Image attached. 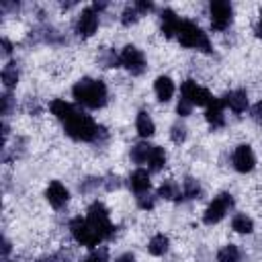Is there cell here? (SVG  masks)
Masks as SVG:
<instances>
[{
	"label": "cell",
	"mask_w": 262,
	"mask_h": 262,
	"mask_svg": "<svg viewBox=\"0 0 262 262\" xmlns=\"http://www.w3.org/2000/svg\"><path fill=\"white\" fill-rule=\"evenodd\" d=\"M176 113H178L180 117H188V115L192 113V104H190L188 100L180 98V100H178V104H176Z\"/></svg>",
	"instance_id": "34"
},
{
	"label": "cell",
	"mask_w": 262,
	"mask_h": 262,
	"mask_svg": "<svg viewBox=\"0 0 262 262\" xmlns=\"http://www.w3.org/2000/svg\"><path fill=\"white\" fill-rule=\"evenodd\" d=\"M252 119H254V121H262V98H260L258 104L252 108Z\"/></svg>",
	"instance_id": "38"
},
{
	"label": "cell",
	"mask_w": 262,
	"mask_h": 262,
	"mask_svg": "<svg viewBox=\"0 0 262 262\" xmlns=\"http://www.w3.org/2000/svg\"><path fill=\"white\" fill-rule=\"evenodd\" d=\"M2 84H4V88L6 90H10V88H14L16 84H18V68H16V63H6L4 68H2Z\"/></svg>",
	"instance_id": "24"
},
{
	"label": "cell",
	"mask_w": 262,
	"mask_h": 262,
	"mask_svg": "<svg viewBox=\"0 0 262 262\" xmlns=\"http://www.w3.org/2000/svg\"><path fill=\"white\" fill-rule=\"evenodd\" d=\"M147 166H149L151 172H160L166 166V151H164V147H160V145L151 147L149 158H147Z\"/></svg>",
	"instance_id": "22"
},
{
	"label": "cell",
	"mask_w": 262,
	"mask_h": 262,
	"mask_svg": "<svg viewBox=\"0 0 262 262\" xmlns=\"http://www.w3.org/2000/svg\"><path fill=\"white\" fill-rule=\"evenodd\" d=\"M233 20V6L227 0H211L209 4V23L213 31L223 33L225 29H229Z\"/></svg>",
	"instance_id": "6"
},
{
	"label": "cell",
	"mask_w": 262,
	"mask_h": 262,
	"mask_svg": "<svg viewBox=\"0 0 262 262\" xmlns=\"http://www.w3.org/2000/svg\"><path fill=\"white\" fill-rule=\"evenodd\" d=\"M231 164L239 174H248L256 166V156L248 143H239L231 154Z\"/></svg>",
	"instance_id": "11"
},
{
	"label": "cell",
	"mask_w": 262,
	"mask_h": 262,
	"mask_svg": "<svg viewBox=\"0 0 262 262\" xmlns=\"http://www.w3.org/2000/svg\"><path fill=\"white\" fill-rule=\"evenodd\" d=\"M10 108H12V96L6 92L2 94V115H10Z\"/></svg>",
	"instance_id": "36"
},
{
	"label": "cell",
	"mask_w": 262,
	"mask_h": 262,
	"mask_svg": "<svg viewBox=\"0 0 262 262\" xmlns=\"http://www.w3.org/2000/svg\"><path fill=\"white\" fill-rule=\"evenodd\" d=\"M231 229H233L235 233L248 235V233L254 231V221H252V217H248L246 213H237V215H233V219H231Z\"/></svg>",
	"instance_id": "20"
},
{
	"label": "cell",
	"mask_w": 262,
	"mask_h": 262,
	"mask_svg": "<svg viewBox=\"0 0 262 262\" xmlns=\"http://www.w3.org/2000/svg\"><path fill=\"white\" fill-rule=\"evenodd\" d=\"M98 184H100V180H96V178H88L84 184H80V190H82V192H88L90 188H94V186H98Z\"/></svg>",
	"instance_id": "37"
},
{
	"label": "cell",
	"mask_w": 262,
	"mask_h": 262,
	"mask_svg": "<svg viewBox=\"0 0 262 262\" xmlns=\"http://www.w3.org/2000/svg\"><path fill=\"white\" fill-rule=\"evenodd\" d=\"M139 12L135 10V6L131 4V6H127L125 10H123V14H121V23L125 25V27H131V25H135L137 20H139Z\"/></svg>",
	"instance_id": "29"
},
{
	"label": "cell",
	"mask_w": 262,
	"mask_h": 262,
	"mask_svg": "<svg viewBox=\"0 0 262 262\" xmlns=\"http://www.w3.org/2000/svg\"><path fill=\"white\" fill-rule=\"evenodd\" d=\"M217 262H242V250L235 244H227L217 252Z\"/></svg>",
	"instance_id": "23"
},
{
	"label": "cell",
	"mask_w": 262,
	"mask_h": 262,
	"mask_svg": "<svg viewBox=\"0 0 262 262\" xmlns=\"http://www.w3.org/2000/svg\"><path fill=\"white\" fill-rule=\"evenodd\" d=\"M86 219H88V223L98 231V235H100L102 239H111V237L115 235V225H113V221H111V215H108V209L104 207V203L94 201V203L88 207V211H86Z\"/></svg>",
	"instance_id": "4"
},
{
	"label": "cell",
	"mask_w": 262,
	"mask_h": 262,
	"mask_svg": "<svg viewBox=\"0 0 262 262\" xmlns=\"http://www.w3.org/2000/svg\"><path fill=\"white\" fill-rule=\"evenodd\" d=\"M70 233L72 237L80 244V246H86V248H96L102 237L98 235V231L88 223L86 217H74L70 221Z\"/></svg>",
	"instance_id": "5"
},
{
	"label": "cell",
	"mask_w": 262,
	"mask_h": 262,
	"mask_svg": "<svg viewBox=\"0 0 262 262\" xmlns=\"http://www.w3.org/2000/svg\"><path fill=\"white\" fill-rule=\"evenodd\" d=\"M2 53L4 55H10L12 53V43L8 39H2Z\"/></svg>",
	"instance_id": "39"
},
{
	"label": "cell",
	"mask_w": 262,
	"mask_h": 262,
	"mask_svg": "<svg viewBox=\"0 0 262 262\" xmlns=\"http://www.w3.org/2000/svg\"><path fill=\"white\" fill-rule=\"evenodd\" d=\"M170 139H172L176 145L184 143V139H186V127H184L182 123H174L172 129H170Z\"/></svg>",
	"instance_id": "30"
},
{
	"label": "cell",
	"mask_w": 262,
	"mask_h": 262,
	"mask_svg": "<svg viewBox=\"0 0 262 262\" xmlns=\"http://www.w3.org/2000/svg\"><path fill=\"white\" fill-rule=\"evenodd\" d=\"M80 262H108V252L106 248H98V250H92L86 258H82Z\"/></svg>",
	"instance_id": "31"
},
{
	"label": "cell",
	"mask_w": 262,
	"mask_h": 262,
	"mask_svg": "<svg viewBox=\"0 0 262 262\" xmlns=\"http://www.w3.org/2000/svg\"><path fill=\"white\" fill-rule=\"evenodd\" d=\"M168 248H170V239H168V235H164V233H156V235L149 239V244H147V252H149L151 256H164V254L168 252Z\"/></svg>",
	"instance_id": "21"
},
{
	"label": "cell",
	"mask_w": 262,
	"mask_h": 262,
	"mask_svg": "<svg viewBox=\"0 0 262 262\" xmlns=\"http://www.w3.org/2000/svg\"><path fill=\"white\" fill-rule=\"evenodd\" d=\"M154 205H156V199H154L149 192H145V194H139V196H137V207H139L141 211H151V209H154Z\"/></svg>",
	"instance_id": "32"
},
{
	"label": "cell",
	"mask_w": 262,
	"mask_h": 262,
	"mask_svg": "<svg viewBox=\"0 0 262 262\" xmlns=\"http://www.w3.org/2000/svg\"><path fill=\"white\" fill-rule=\"evenodd\" d=\"M176 39L182 47H188V49H201L205 53H211L213 51V45L207 37V33L194 23V20H180V27H178V33H176Z\"/></svg>",
	"instance_id": "3"
},
{
	"label": "cell",
	"mask_w": 262,
	"mask_h": 262,
	"mask_svg": "<svg viewBox=\"0 0 262 262\" xmlns=\"http://www.w3.org/2000/svg\"><path fill=\"white\" fill-rule=\"evenodd\" d=\"M115 262H135V256H133L131 252H127V254H121Z\"/></svg>",
	"instance_id": "40"
},
{
	"label": "cell",
	"mask_w": 262,
	"mask_h": 262,
	"mask_svg": "<svg viewBox=\"0 0 262 262\" xmlns=\"http://www.w3.org/2000/svg\"><path fill=\"white\" fill-rule=\"evenodd\" d=\"M158 196H162L166 201H176V199H180V188L174 180H164L158 188Z\"/></svg>",
	"instance_id": "27"
},
{
	"label": "cell",
	"mask_w": 262,
	"mask_h": 262,
	"mask_svg": "<svg viewBox=\"0 0 262 262\" xmlns=\"http://www.w3.org/2000/svg\"><path fill=\"white\" fill-rule=\"evenodd\" d=\"M231 207H233V194H231V192H219V194L207 205V209H205V213H203L205 225H215V223H219V221L229 213Z\"/></svg>",
	"instance_id": "7"
},
{
	"label": "cell",
	"mask_w": 262,
	"mask_h": 262,
	"mask_svg": "<svg viewBox=\"0 0 262 262\" xmlns=\"http://www.w3.org/2000/svg\"><path fill=\"white\" fill-rule=\"evenodd\" d=\"M49 111H51V115H53L55 119H59L61 123H66L78 108H76L72 102H66V100H61V98H53V100L49 102Z\"/></svg>",
	"instance_id": "18"
},
{
	"label": "cell",
	"mask_w": 262,
	"mask_h": 262,
	"mask_svg": "<svg viewBox=\"0 0 262 262\" xmlns=\"http://www.w3.org/2000/svg\"><path fill=\"white\" fill-rule=\"evenodd\" d=\"M174 90H176V86H174V80H172L170 76H158V78H156V82H154V92H156V96H158L160 102L172 100Z\"/></svg>",
	"instance_id": "17"
},
{
	"label": "cell",
	"mask_w": 262,
	"mask_h": 262,
	"mask_svg": "<svg viewBox=\"0 0 262 262\" xmlns=\"http://www.w3.org/2000/svg\"><path fill=\"white\" fill-rule=\"evenodd\" d=\"M180 16L172 10V8H164L162 12H160V31H162V35L164 37H176V33H178V27H180Z\"/></svg>",
	"instance_id": "13"
},
{
	"label": "cell",
	"mask_w": 262,
	"mask_h": 262,
	"mask_svg": "<svg viewBox=\"0 0 262 262\" xmlns=\"http://www.w3.org/2000/svg\"><path fill=\"white\" fill-rule=\"evenodd\" d=\"M66 135H70L76 141H92V143H102L108 139V133L104 127L96 125V121L90 115H84L82 111H76L66 123H63Z\"/></svg>",
	"instance_id": "1"
},
{
	"label": "cell",
	"mask_w": 262,
	"mask_h": 262,
	"mask_svg": "<svg viewBox=\"0 0 262 262\" xmlns=\"http://www.w3.org/2000/svg\"><path fill=\"white\" fill-rule=\"evenodd\" d=\"M96 29H98V12L92 6L82 8V12L78 14V20H76V33H78V37L88 39V37H92L96 33Z\"/></svg>",
	"instance_id": "10"
},
{
	"label": "cell",
	"mask_w": 262,
	"mask_h": 262,
	"mask_svg": "<svg viewBox=\"0 0 262 262\" xmlns=\"http://www.w3.org/2000/svg\"><path fill=\"white\" fill-rule=\"evenodd\" d=\"M72 96L76 98L78 104H82L86 108H102L108 100V90H106V84L102 80L82 78L74 84Z\"/></svg>",
	"instance_id": "2"
},
{
	"label": "cell",
	"mask_w": 262,
	"mask_h": 262,
	"mask_svg": "<svg viewBox=\"0 0 262 262\" xmlns=\"http://www.w3.org/2000/svg\"><path fill=\"white\" fill-rule=\"evenodd\" d=\"M180 94H182V98L188 100L192 106H207V104L213 100V94H211L207 88L199 86L194 80H184L182 86H180Z\"/></svg>",
	"instance_id": "9"
},
{
	"label": "cell",
	"mask_w": 262,
	"mask_h": 262,
	"mask_svg": "<svg viewBox=\"0 0 262 262\" xmlns=\"http://www.w3.org/2000/svg\"><path fill=\"white\" fill-rule=\"evenodd\" d=\"M119 63H121L131 76H141V74L145 72V68H147L143 51H141L139 47H135V45H125V47L121 49V53H119Z\"/></svg>",
	"instance_id": "8"
},
{
	"label": "cell",
	"mask_w": 262,
	"mask_h": 262,
	"mask_svg": "<svg viewBox=\"0 0 262 262\" xmlns=\"http://www.w3.org/2000/svg\"><path fill=\"white\" fill-rule=\"evenodd\" d=\"M223 102L221 98H213L209 104H207V111H205V119L207 123L211 125V129H221L225 125V115H223Z\"/></svg>",
	"instance_id": "15"
},
{
	"label": "cell",
	"mask_w": 262,
	"mask_h": 262,
	"mask_svg": "<svg viewBox=\"0 0 262 262\" xmlns=\"http://www.w3.org/2000/svg\"><path fill=\"white\" fill-rule=\"evenodd\" d=\"M135 129L139 133V137H151L156 133V125H154V119L149 117L147 111H139L137 117H135Z\"/></svg>",
	"instance_id": "19"
},
{
	"label": "cell",
	"mask_w": 262,
	"mask_h": 262,
	"mask_svg": "<svg viewBox=\"0 0 262 262\" xmlns=\"http://www.w3.org/2000/svg\"><path fill=\"white\" fill-rule=\"evenodd\" d=\"M151 143H137L131 147L129 156H131V162L133 164H147V158H149V151H151Z\"/></svg>",
	"instance_id": "26"
},
{
	"label": "cell",
	"mask_w": 262,
	"mask_h": 262,
	"mask_svg": "<svg viewBox=\"0 0 262 262\" xmlns=\"http://www.w3.org/2000/svg\"><path fill=\"white\" fill-rule=\"evenodd\" d=\"M256 35L262 39V12H260V18H258V25H256Z\"/></svg>",
	"instance_id": "42"
},
{
	"label": "cell",
	"mask_w": 262,
	"mask_h": 262,
	"mask_svg": "<svg viewBox=\"0 0 262 262\" xmlns=\"http://www.w3.org/2000/svg\"><path fill=\"white\" fill-rule=\"evenodd\" d=\"M149 186H151V180H149V172L143 170V168H137L129 174V188L139 196V194H145L149 192Z\"/></svg>",
	"instance_id": "16"
},
{
	"label": "cell",
	"mask_w": 262,
	"mask_h": 262,
	"mask_svg": "<svg viewBox=\"0 0 262 262\" xmlns=\"http://www.w3.org/2000/svg\"><path fill=\"white\" fill-rule=\"evenodd\" d=\"M201 194H203V188H201L199 180L192 178V176H186L184 182H182V196L194 201V199H201Z\"/></svg>",
	"instance_id": "25"
},
{
	"label": "cell",
	"mask_w": 262,
	"mask_h": 262,
	"mask_svg": "<svg viewBox=\"0 0 262 262\" xmlns=\"http://www.w3.org/2000/svg\"><path fill=\"white\" fill-rule=\"evenodd\" d=\"M221 102H223V106H229L233 113H244L248 108V92L244 88L229 90V92H225Z\"/></svg>",
	"instance_id": "14"
},
{
	"label": "cell",
	"mask_w": 262,
	"mask_h": 262,
	"mask_svg": "<svg viewBox=\"0 0 262 262\" xmlns=\"http://www.w3.org/2000/svg\"><path fill=\"white\" fill-rule=\"evenodd\" d=\"M8 252H10V242H8V239H4V242H2V256L6 258V256H8Z\"/></svg>",
	"instance_id": "41"
},
{
	"label": "cell",
	"mask_w": 262,
	"mask_h": 262,
	"mask_svg": "<svg viewBox=\"0 0 262 262\" xmlns=\"http://www.w3.org/2000/svg\"><path fill=\"white\" fill-rule=\"evenodd\" d=\"M98 61H100V66H104V68L121 66V63H119V55H117L115 51H111V49H102V53L98 55Z\"/></svg>",
	"instance_id": "28"
},
{
	"label": "cell",
	"mask_w": 262,
	"mask_h": 262,
	"mask_svg": "<svg viewBox=\"0 0 262 262\" xmlns=\"http://www.w3.org/2000/svg\"><path fill=\"white\" fill-rule=\"evenodd\" d=\"M133 6H135V10H137L141 16L154 10V2H149V0H135V2H133Z\"/></svg>",
	"instance_id": "33"
},
{
	"label": "cell",
	"mask_w": 262,
	"mask_h": 262,
	"mask_svg": "<svg viewBox=\"0 0 262 262\" xmlns=\"http://www.w3.org/2000/svg\"><path fill=\"white\" fill-rule=\"evenodd\" d=\"M102 184H104V188L106 190H117L119 186H121V180H119V176H106L104 180H102Z\"/></svg>",
	"instance_id": "35"
},
{
	"label": "cell",
	"mask_w": 262,
	"mask_h": 262,
	"mask_svg": "<svg viewBox=\"0 0 262 262\" xmlns=\"http://www.w3.org/2000/svg\"><path fill=\"white\" fill-rule=\"evenodd\" d=\"M45 199L53 209H61L68 205L70 201V190L66 188V184H61L59 180H51L45 188Z\"/></svg>",
	"instance_id": "12"
}]
</instances>
